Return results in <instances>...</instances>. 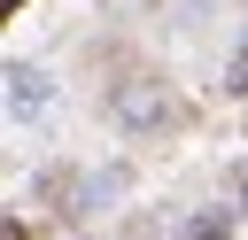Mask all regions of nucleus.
Instances as JSON below:
<instances>
[{"label":"nucleus","mask_w":248,"mask_h":240,"mask_svg":"<svg viewBox=\"0 0 248 240\" xmlns=\"http://www.w3.org/2000/svg\"><path fill=\"white\" fill-rule=\"evenodd\" d=\"M232 93H248V54H240V62H232Z\"/></svg>","instance_id":"obj_1"}]
</instances>
